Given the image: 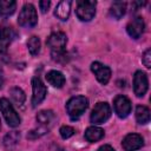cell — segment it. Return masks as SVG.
<instances>
[{
    "label": "cell",
    "instance_id": "4316f807",
    "mask_svg": "<svg viewBox=\"0 0 151 151\" xmlns=\"http://www.w3.org/2000/svg\"><path fill=\"white\" fill-rule=\"evenodd\" d=\"M142 61H143V64L145 65V67H147V68L151 67V50H150V48H147V50L144 52V54H143V57H142Z\"/></svg>",
    "mask_w": 151,
    "mask_h": 151
},
{
    "label": "cell",
    "instance_id": "83f0119b",
    "mask_svg": "<svg viewBox=\"0 0 151 151\" xmlns=\"http://www.w3.org/2000/svg\"><path fill=\"white\" fill-rule=\"evenodd\" d=\"M50 6H51V2L48 0H42V1L39 2V8H40L41 13H46L48 11Z\"/></svg>",
    "mask_w": 151,
    "mask_h": 151
},
{
    "label": "cell",
    "instance_id": "4fadbf2b",
    "mask_svg": "<svg viewBox=\"0 0 151 151\" xmlns=\"http://www.w3.org/2000/svg\"><path fill=\"white\" fill-rule=\"evenodd\" d=\"M45 78H46V80L50 85H52L53 87H57V88L63 87L64 84H65V77L59 71H54V70L48 71L45 76Z\"/></svg>",
    "mask_w": 151,
    "mask_h": 151
},
{
    "label": "cell",
    "instance_id": "ffe728a7",
    "mask_svg": "<svg viewBox=\"0 0 151 151\" xmlns=\"http://www.w3.org/2000/svg\"><path fill=\"white\" fill-rule=\"evenodd\" d=\"M136 120L138 124H147L150 122V110L144 105H138L136 107Z\"/></svg>",
    "mask_w": 151,
    "mask_h": 151
},
{
    "label": "cell",
    "instance_id": "603a6c76",
    "mask_svg": "<svg viewBox=\"0 0 151 151\" xmlns=\"http://www.w3.org/2000/svg\"><path fill=\"white\" fill-rule=\"evenodd\" d=\"M14 38H15V32L11 27L0 26V40L12 41Z\"/></svg>",
    "mask_w": 151,
    "mask_h": 151
},
{
    "label": "cell",
    "instance_id": "f546056e",
    "mask_svg": "<svg viewBox=\"0 0 151 151\" xmlns=\"http://www.w3.org/2000/svg\"><path fill=\"white\" fill-rule=\"evenodd\" d=\"M146 2L144 1V2H139V1H134V2H132V8H133V11H137L139 7H142V6H144Z\"/></svg>",
    "mask_w": 151,
    "mask_h": 151
},
{
    "label": "cell",
    "instance_id": "d4e9b609",
    "mask_svg": "<svg viewBox=\"0 0 151 151\" xmlns=\"http://www.w3.org/2000/svg\"><path fill=\"white\" fill-rule=\"evenodd\" d=\"M59 132H60L61 138L67 139V138H70V137H72V136L74 134V129L71 127V126H68V125H64V126L60 127Z\"/></svg>",
    "mask_w": 151,
    "mask_h": 151
},
{
    "label": "cell",
    "instance_id": "277c9868",
    "mask_svg": "<svg viewBox=\"0 0 151 151\" xmlns=\"http://www.w3.org/2000/svg\"><path fill=\"white\" fill-rule=\"evenodd\" d=\"M96 1H87V0H80L77 2V9L76 14L80 21H90L96 15Z\"/></svg>",
    "mask_w": 151,
    "mask_h": 151
},
{
    "label": "cell",
    "instance_id": "9c48e42d",
    "mask_svg": "<svg viewBox=\"0 0 151 151\" xmlns=\"http://www.w3.org/2000/svg\"><path fill=\"white\" fill-rule=\"evenodd\" d=\"M149 87L147 76L143 71H137L133 76V91L137 97H143Z\"/></svg>",
    "mask_w": 151,
    "mask_h": 151
},
{
    "label": "cell",
    "instance_id": "3957f363",
    "mask_svg": "<svg viewBox=\"0 0 151 151\" xmlns=\"http://www.w3.org/2000/svg\"><path fill=\"white\" fill-rule=\"evenodd\" d=\"M0 111L1 113L4 114L7 124L11 126V127H17L20 125V117L19 114L17 113V111L14 110L13 105L9 103L8 99L6 98H0Z\"/></svg>",
    "mask_w": 151,
    "mask_h": 151
},
{
    "label": "cell",
    "instance_id": "7c38bea8",
    "mask_svg": "<svg viewBox=\"0 0 151 151\" xmlns=\"http://www.w3.org/2000/svg\"><path fill=\"white\" fill-rule=\"evenodd\" d=\"M145 28V24H144V19L142 17H136L133 18L126 26V32L127 34L133 38V39H138L140 38V35L143 34Z\"/></svg>",
    "mask_w": 151,
    "mask_h": 151
},
{
    "label": "cell",
    "instance_id": "44dd1931",
    "mask_svg": "<svg viewBox=\"0 0 151 151\" xmlns=\"http://www.w3.org/2000/svg\"><path fill=\"white\" fill-rule=\"evenodd\" d=\"M9 94H11V98L13 99V101L18 106H22L24 105V103L26 100V94H25V92L20 87H18V86L12 87L9 90Z\"/></svg>",
    "mask_w": 151,
    "mask_h": 151
},
{
    "label": "cell",
    "instance_id": "484cf974",
    "mask_svg": "<svg viewBox=\"0 0 151 151\" xmlns=\"http://www.w3.org/2000/svg\"><path fill=\"white\" fill-rule=\"evenodd\" d=\"M52 59L57 63H66L68 60L67 53L65 51H63V52H52Z\"/></svg>",
    "mask_w": 151,
    "mask_h": 151
},
{
    "label": "cell",
    "instance_id": "5bb4252c",
    "mask_svg": "<svg viewBox=\"0 0 151 151\" xmlns=\"http://www.w3.org/2000/svg\"><path fill=\"white\" fill-rule=\"evenodd\" d=\"M71 5H72V1L70 0L60 1L55 7L54 15L60 20H67L70 17V12H71Z\"/></svg>",
    "mask_w": 151,
    "mask_h": 151
},
{
    "label": "cell",
    "instance_id": "6da1fadb",
    "mask_svg": "<svg viewBox=\"0 0 151 151\" xmlns=\"http://www.w3.org/2000/svg\"><path fill=\"white\" fill-rule=\"evenodd\" d=\"M88 107V99L84 96H76L66 103V111L71 119H78Z\"/></svg>",
    "mask_w": 151,
    "mask_h": 151
},
{
    "label": "cell",
    "instance_id": "7402d4cb",
    "mask_svg": "<svg viewBox=\"0 0 151 151\" xmlns=\"http://www.w3.org/2000/svg\"><path fill=\"white\" fill-rule=\"evenodd\" d=\"M27 47H28V51L32 55H38L39 52H40V47H41V44H40V39L35 35L31 37L27 41Z\"/></svg>",
    "mask_w": 151,
    "mask_h": 151
},
{
    "label": "cell",
    "instance_id": "8fae6325",
    "mask_svg": "<svg viewBox=\"0 0 151 151\" xmlns=\"http://www.w3.org/2000/svg\"><path fill=\"white\" fill-rule=\"evenodd\" d=\"M144 145V139L140 134L129 133L124 137L122 142V146L125 151H136Z\"/></svg>",
    "mask_w": 151,
    "mask_h": 151
},
{
    "label": "cell",
    "instance_id": "8992f818",
    "mask_svg": "<svg viewBox=\"0 0 151 151\" xmlns=\"http://www.w3.org/2000/svg\"><path fill=\"white\" fill-rule=\"evenodd\" d=\"M46 44L51 48L52 52H63L65 51V47L67 44V37L64 32L57 31L48 35Z\"/></svg>",
    "mask_w": 151,
    "mask_h": 151
},
{
    "label": "cell",
    "instance_id": "cb8c5ba5",
    "mask_svg": "<svg viewBox=\"0 0 151 151\" xmlns=\"http://www.w3.org/2000/svg\"><path fill=\"white\" fill-rule=\"evenodd\" d=\"M47 131H48V127L40 126L39 129H35V130L29 131V132L27 133V138H28V139H35V138H39V137L44 136Z\"/></svg>",
    "mask_w": 151,
    "mask_h": 151
},
{
    "label": "cell",
    "instance_id": "ba28073f",
    "mask_svg": "<svg viewBox=\"0 0 151 151\" xmlns=\"http://www.w3.org/2000/svg\"><path fill=\"white\" fill-rule=\"evenodd\" d=\"M113 107L119 118H126L131 112V101L127 97L118 94L113 100Z\"/></svg>",
    "mask_w": 151,
    "mask_h": 151
},
{
    "label": "cell",
    "instance_id": "52a82bcc",
    "mask_svg": "<svg viewBox=\"0 0 151 151\" xmlns=\"http://www.w3.org/2000/svg\"><path fill=\"white\" fill-rule=\"evenodd\" d=\"M32 91H33L32 105H33V107H35L45 99V97L47 94V88L39 77H34L32 79Z\"/></svg>",
    "mask_w": 151,
    "mask_h": 151
},
{
    "label": "cell",
    "instance_id": "1f68e13d",
    "mask_svg": "<svg viewBox=\"0 0 151 151\" xmlns=\"http://www.w3.org/2000/svg\"><path fill=\"white\" fill-rule=\"evenodd\" d=\"M0 129H1V120H0Z\"/></svg>",
    "mask_w": 151,
    "mask_h": 151
},
{
    "label": "cell",
    "instance_id": "7a4b0ae2",
    "mask_svg": "<svg viewBox=\"0 0 151 151\" xmlns=\"http://www.w3.org/2000/svg\"><path fill=\"white\" fill-rule=\"evenodd\" d=\"M38 22V14L37 9L32 4H25L19 13L18 17V24L21 27H34Z\"/></svg>",
    "mask_w": 151,
    "mask_h": 151
},
{
    "label": "cell",
    "instance_id": "e0dca14e",
    "mask_svg": "<svg viewBox=\"0 0 151 151\" xmlns=\"http://www.w3.org/2000/svg\"><path fill=\"white\" fill-rule=\"evenodd\" d=\"M125 12H126V2L124 1H114L110 7V15L117 20L123 18Z\"/></svg>",
    "mask_w": 151,
    "mask_h": 151
},
{
    "label": "cell",
    "instance_id": "5b68a950",
    "mask_svg": "<svg viewBox=\"0 0 151 151\" xmlns=\"http://www.w3.org/2000/svg\"><path fill=\"white\" fill-rule=\"evenodd\" d=\"M111 117V107L106 101H99L94 105L90 120L93 124H103Z\"/></svg>",
    "mask_w": 151,
    "mask_h": 151
},
{
    "label": "cell",
    "instance_id": "2e32d148",
    "mask_svg": "<svg viewBox=\"0 0 151 151\" xmlns=\"http://www.w3.org/2000/svg\"><path fill=\"white\" fill-rule=\"evenodd\" d=\"M104 137V130L98 126H90L85 131V139L90 143H96Z\"/></svg>",
    "mask_w": 151,
    "mask_h": 151
},
{
    "label": "cell",
    "instance_id": "d6986e66",
    "mask_svg": "<svg viewBox=\"0 0 151 151\" xmlns=\"http://www.w3.org/2000/svg\"><path fill=\"white\" fill-rule=\"evenodd\" d=\"M19 140H20V132H18V131H11V132H8L5 136V138H4V145H5L6 149L12 150V149H14L18 145Z\"/></svg>",
    "mask_w": 151,
    "mask_h": 151
},
{
    "label": "cell",
    "instance_id": "30bf717a",
    "mask_svg": "<svg viewBox=\"0 0 151 151\" xmlns=\"http://www.w3.org/2000/svg\"><path fill=\"white\" fill-rule=\"evenodd\" d=\"M91 71L100 84L106 85L109 83L111 78V68L109 66H105L99 61H94L91 64Z\"/></svg>",
    "mask_w": 151,
    "mask_h": 151
},
{
    "label": "cell",
    "instance_id": "ac0fdd59",
    "mask_svg": "<svg viewBox=\"0 0 151 151\" xmlns=\"http://www.w3.org/2000/svg\"><path fill=\"white\" fill-rule=\"evenodd\" d=\"M17 2L14 0H0V17H9L14 13Z\"/></svg>",
    "mask_w": 151,
    "mask_h": 151
},
{
    "label": "cell",
    "instance_id": "4dcf8cb0",
    "mask_svg": "<svg viewBox=\"0 0 151 151\" xmlns=\"http://www.w3.org/2000/svg\"><path fill=\"white\" fill-rule=\"evenodd\" d=\"M2 81H4V71H2V68L0 66V87L2 86Z\"/></svg>",
    "mask_w": 151,
    "mask_h": 151
},
{
    "label": "cell",
    "instance_id": "f1b7e54d",
    "mask_svg": "<svg viewBox=\"0 0 151 151\" xmlns=\"http://www.w3.org/2000/svg\"><path fill=\"white\" fill-rule=\"evenodd\" d=\"M98 151H116L111 145H107V144H105V145H101L99 149H98Z\"/></svg>",
    "mask_w": 151,
    "mask_h": 151
},
{
    "label": "cell",
    "instance_id": "9a60e30c",
    "mask_svg": "<svg viewBox=\"0 0 151 151\" xmlns=\"http://www.w3.org/2000/svg\"><path fill=\"white\" fill-rule=\"evenodd\" d=\"M35 119L40 124V126L47 127V125H51L53 123V120L55 119V114L51 110H42L37 114Z\"/></svg>",
    "mask_w": 151,
    "mask_h": 151
}]
</instances>
